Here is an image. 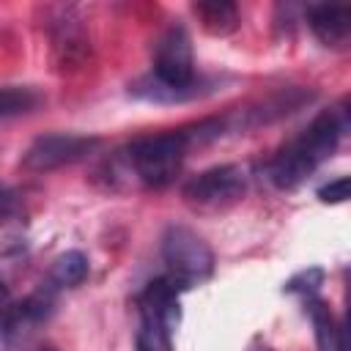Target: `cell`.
Here are the masks:
<instances>
[{
  "label": "cell",
  "mask_w": 351,
  "mask_h": 351,
  "mask_svg": "<svg viewBox=\"0 0 351 351\" xmlns=\"http://www.w3.org/2000/svg\"><path fill=\"white\" fill-rule=\"evenodd\" d=\"M247 170L241 165H217L184 184V200L195 208H225L244 197Z\"/></svg>",
  "instance_id": "cell-5"
},
{
  "label": "cell",
  "mask_w": 351,
  "mask_h": 351,
  "mask_svg": "<svg viewBox=\"0 0 351 351\" xmlns=\"http://www.w3.org/2000/svg\"><path fill=\"white\" fill-rule=\"evenodd\" d=\"M310 99H313L310 90L288 88V90H282V93H277V96L263 99V101L255 104V107H244L241 112H236V115H230V118H222V123H225V129H228V126H233V129H255V126H261V123H271V121H277V118H282V115H291L293 110H299V107H302L304 101H310Z\"/></svg>",
  "instance_id": "cell-9"
},
{
  "label": "cell",
  "mask_w": 351,
  "mask_h": 351,
  "mask_svg": "<svg viewBox=\"0 0 351 351\" xmlns=\"http://www.w3.org/2000/svg\"><path fill=\"white\" fill-rule=\"evenodd\" d=\"M348 132V110L332 107L318 112L307 129H302L293 140H288L274 159L266 165V176L277 189H296L302 181H307L315 167L329 159L340 143V137Z\"/></svg>",
  "instance_id": "cell-2"
},
{
  "label": "cell",
  "mask_w": 351,
  "mask_h": 351,
  "mask_svg": "<svg viewBox=\"0 0 351 351\" xmlns=\"http://www.w3.org/2000/svg\"><path fill=\"white\" fill-rule=\"evenodd\" d=\"M8 307V288L0 282V315H3V310Z\"/></svg>",
  "instance_id": "cell-21"
},
{
  "label": "cell",
  "mask_w": 351,
  "mask_h": 351,
  "mask_svg": "<svg viewBox=\"0 0 351 351\" xmlns=\"http://www.w3.org/2000/svg\"><path fill=\"white\" fill-rule=\"evenodd\" d=\"M38 351H55V348H38Z\"/></svg>",
  "instance_id": "cell-22"
},
{
  "label": "cell",
  "mask_w": 351,
  "mask_h": 351,
  "mask_svg": "<svg viewBox=\"0 0 351 351\" xmlns=\"http://www.w3.org/2000/svg\"><path fill=\"white\" fill-rule=\"evenodd\" d=\"M22 214V206H19V197L11 186L0 184V225H8L14 219H19Z\"/></svg>",
  "instance_id": "cell-20"
},
{
  "label": "cell",
  "mask_w": 351,
  "mask_h": 351,
  "mask_svg": "<svg viewBox=\"0 0 351 351\" xmlns=\"http://www.w3.org/2000/svg\"><path fill=\"white\" fill-rule=\"evenodd\" d=\"M324 269L321 266H307L302 271H296L293 277H288L282 282V293H299V296H315V291L324 285Z\"/></svg>",
  "instance_id": "cell-18"
},
{
  "label": "cell",
  "mask_w": 351,
  "mask_h": 351,
  "mask_svg": "<svg viewBox=\"0 0 351 351\" xmlns=\"http://www.w3.org/2000/svg\"><path fill=\"white\" fill-rule=\"evenodd\" d=\"M307 315L313 321V332H315V343H318V351H348V343H346V329L343 324L332 315L329 304L324 299H313L307 302Z\"/></svg>",
  "instance_id": "cell-13"
},
{
  "label": "cell",
  "mask_w": 351,
  "mask_h": 351,
  "mask_svg": "<svg viewBox=\"0 0 351 351\" xmlns=\"http://www.w3.org/2000/svg\"><path fill=\"white\" fill-rule=\"evenodd\" d=\"M99 143L101 140L90 134H63V132L41 134L22 154V167L27 173H52L74 162H82L99 148Z\"/></svg>",
  "instance_id": "cell-4"
},
{
  "label": "cell",
  "mask_w": 351,
  "mask_h": 351,
  "mask_svg": "<svg viewBox=\"0 0 351 351\" xmlns=\"http://www.w3.org/2000/svg\"><path fill=\"white\" fill-rule=\"evenodd\" d=\"M151 77H156L165 85H176V88H186V85L197 82L195 58H192V41H189V33L181 25L167 27L156 38Z\"/></svg>",
  "instance_id": "cell-6"
},
{
  "label": "cell",
  "mask_w": 351,
  "mask_h": 351,
  "mask_svg": "<svg viewBox=\"0 0 351 351\" xmlns=\"http://www.w3.org/2000/svg\"><path fill=\"white\" fill-rule=\"evenodd\" d=\"M38 101H41L38 90H33V88H19V85H5V88H0V118L27 112V110H33Z\"/></svg>",
  "instance_id": "cell-17"
},
{
  "label": "cell",
  "mask_w": 351,
  "mask_h": 351,
  "mask_svg": "<svg viewBox=\"0 0 351 351\" xmlns=\"http://www.w3.org/2000/svg\"><path fill=\"white\" fill-rule=\"evenodd\" d=\"M189 148L192 143L186 137V129L137 137L112 156V162L107 165V181L110 186L165 189L176 181Z\"/></svg>",
  "instance_id": "cell-1"
},
{
  "label": "cell",
  "mask_w": 351,
  "mask_h": 351,
  "mask_svg": "<svg viewBox=\"0 0 351 351\" xmlns=\"http://www.w3.org/2000/svg\"><path fill=\"white\" fill-rule=\"evenodd\" d=\"M88 277V258L80 250H66L63 255L55 258L49 277H47V288L49 291H63V288H77L82 280Z\"/></svg>",
  "instance_id": "cell-15"
},
{
  "label": "cell",
  "mask_w": 351,
  "mask_h": 351,
  "mask_svg": "<svg viewBox=\"0 0 351 351\" xmlns=\"http://www.w3.org/2000/svg\"><path fill=\"white\" fill-rule=\"evenodd\" d=\"M307 25L326 47H343L351 36V8L343 3H321L307 8Z\"/></svg>",
  "instance_id": "cell-10"
},
{
  "label": "cell",
  "mask_w": 351,
  "mask_h": 351,
  "mask_svg": "<svg viewBox=\"0 0 351 351\" xmlns=\"http://www.w3.org/2000/svg\"><path fill=\"white\" fill-rule=\"evenodd\" d=\"M348 189H351L348 176H340V178H335V181H329V184H324V186L318 189V200H321V203H329V206L346 203V200H348Z\"/></svg>",
  "instance_id": "cell-19"
},
{
  "label": "cell",
  "mask_w": 351,
  "mask_h": 351,
  "mask_svg": "<svg viewBox=\"0 0 351 351\" xmlns=\"http://www.w3.org/2000/svg\"><path fill=\"white\" fill-rule=\"evenodd\" d=\"M52 60L60 71L80 69L88 60L90 44L82 22L74 16L71 8H63L58 19H52Z\"/></svg>",
  "instance_id": "cell-7"
},
{
  "label": "cell",
  "mask_w": 351,
  "mask_h": 351,
  "mask_svg": "<svg viewBox=\"0 0 351 351\" xmlns=\"http://www.w3.org/2000/svg\"><path fill=\"white\" fill-rule=\"evenodd\" d=\"M200 27L211 36H230L239 27V8L230 0H200L192 5Z\"/></svg>",
  "instance_id": "cell-14"
},
{
  "label": "cell",
  "mask_w": 351,
  "mask_h": 351,
  "mask_svg": "<svg viewBox=\"0 0 351 351\" xmlns=\"http://www.w3.org/2000/svg\"><path fill=\"white\" fill-rule=\"evenodd\" d=\"M52 307H55V291H49L47 285H41L36 293H30L27 299H22L16 304H8L0 315V340L11 343V340L22 337L25 332H30L41 321H47Z\"/></svg>",
  "instance_id": "cell-8"
},
{
  "label": "cell",
  "mask_w": 351,
  "mask_h": 351,
  "mask_svg": "<svg viewBox=\"0 0 351 351\" xmlns=\"http://www.w3.org/2000/svg\"><path fill=\"white\" fill-rule=\"evenodd\" d=\"M162 261L167 266V280L178 291H189L206 282L214 271V252L203 236L186 225H170L162 236Z\"/></svg>",
  "instance_id": "cell-3"
},
{
  "label": "cell",
  "mask_w": 351,
  "mask_h": 351,
  "mask_svg": "<svg viewBox=\"0 0 351 351\" xmlns=\"http://www.w3.org/2000/svg\"><path fill=\"white\" fill-rule=\"evenodd\" d=\"M137 310L140 315H156L176 329L181 321V291L167 277H156L137 296Z\"/></svg>",
  "instance_id": "cell-11"
},
{
  "label": "cell",
  "mask_w": 351,
  "mask_h": 351,
  "mask_svg": "<svg viewBox=\"0 0 351 351\" xmlns=\"http://www.w3.org/2000/svg\"><path fill=\"white\" fill-rule=\"evenodd\" d=\"M211 90V82L206 80H197L186 88H176V85H165L159 82L156 77L145 74V77H137L132 85H129V93L134 99H143V101H154V104H184V101H192V99H200Z\"/></svg>",
  "instance_id": "cell-12"
},
{
  "label": "cell",
  "mask_w": 351,
  "mask_h": 351,
  "mask_svg": "<svg viewBox=\"0 0 351 351\" xmlns=\"http://www.w3.org/2000/svg\"><path fill=\"white\" fill-rule=\"evenodd\" d=\"M134 348L137 351H173V326L156 315H140Z\"/></svg>",
  "instance_id": "cell-16"
}]
</instances>
